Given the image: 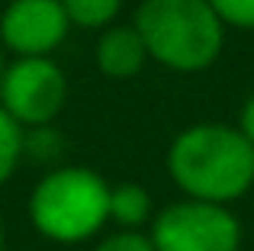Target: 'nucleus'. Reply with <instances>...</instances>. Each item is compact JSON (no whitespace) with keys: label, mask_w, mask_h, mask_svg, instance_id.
Returning a JSON list of instances; mask_svg holds the SVG:
<instances>
[{"label":"nucleus","mask_w":254,"mask_h":251,"mask_svg":"<svg viewBox=\"0 0 254 251\" xmlns=\"http://www.w3.org/2000/svg\"><path fill=\"white\" fill-rule=\"evenodd\" d=\"M62 6L71 23L87 26V29H100V26L116 19L123 0H62Z\"/></svg>","instance_id":"10"},{"label":"nucleus","mask_w":254,"mask_h":251,"mask_svg":"<svg viewBox=\"0 0 254 251\" xmlns=\"http://www.w3.org/2000/svg\"><path fill=\"white\" fill-rule=\"evenodd\" d=\"M93 251H155L148 235L142 232H129V229H119V232L106 235L103 242H100Z\"/></svg>","instance_id":"12"},{"label":"nucleus","mask_w":254,"mask_h":251,"mask_svg":"<svg viewBox=\"0 0 254 251\" xmlns=\"http://www.w3.org/2000/svg\"><path fill=\"white\" fill-rule=\"evenodd\" d=\"M238 129H242V135L254 145V94L248 97V103L242 107V120H238Z\"/></svg>","instance_id":"13"},{"label":"nucleus","mask_w":254,"mask_h":251,"mask_svg":"<svg viewBox=\"0 0 254 251\" xmlns=\"http://www.w3.org/2000/svg\"><path fill=\"white\" fill-rule=\"evenodd\" d=\"M68 29L62 0H13L0 19V42L19 58H45L64 42Z\"/></svg>","instance_id":"6"},{"label":"nucleus","mask_w":254,"mask_h":251,"mask_svg":"<svg viewBox=\"0 0 254 251\" xmlns=\"http://www.w3.org/2000/svg\"><path fill=\"white\" fill-rule=\"evenodd\" d=\"M23 148H26L23 126L0 107V187L13 177L19 158H23Z\"/></svg>","instance_id":"9"},{"label":"nucleus","mask_w":254,"mask_h":251,"mask_svg":"<svg viewBox=\"0 0 254 251\" xmlns=\"http://www.w3.org/2000/svg\"><path fill=\"white\" fill-rule=\"evenodd\" d=\"M168 171L187 200L229 206L254 187V145L235 126L199 123L171 142Z\"/></svg>","instance_id":"1"},{"label":"nucleus","mask_w":254,"mask_h":251,"mask_svg":"<svg viewBox=\"0 0 254 251\" xmlns=\"http://www.w3.org/2000/svg\"><path fill=\"white\" fill-rule=\"evenodd\" d=\"M148 58L151 55L135 26H110L97 39V68L106 77H132Z\"/></svg>","instance_id":"7"},{"label":"nucleus","mask_w":254,"mask_h":251,"mask_svg":"<svg viewBox=\"0 0 254 251\" xmlns=\"http://www.w3.org/2000/svg\"><path fill=\"white\" fill-rule=\"evenodd\" d=\"M222 19L209 0H142L135 29L151 58L174 71H203L222 52Z\"/></svg>","instance_id":"2"},{"label":"nucleus","mask_w":254,"mask_h":251,"mask_svg":"<svg viewBox=\"0 0 254 251\" xmlns=\"http://www.w3.org/2000/svg\"><path fill=\"white\" fill-rule=\"evenodd\" d=\"M3 71H6V64H3V42H0V81H3Z\"/></svg>","instance_id":"14"},{"label":"nucleus","mask_w":254,"mask_h":251,"mask_svg":"<svg viewBox=\"0 0 254 251\" xmlns=\"http://www.w3.org/2000/svg\"><path fill=\"white\" fill-rule=\"evenodd\" d=\"M29 219L52 242H84L110 219V184L90 168H55L32 190Z\"/></svg>","instance_id":"3"},{"label":"nucleus","mask_w":254,"mask_h":251,"mask_svg":"<svg viewBox=\"0 0 254 251\" xmlns=\"http://www.w3.org/2000/svg\"><path fill=\"white\" fill-rule=\"evenodd\" d=\"M216 16L238 29H254V0H209Z\"/></svg>","instance_id":"11"},{"label":"nucleus","mask_w":254,"mask_h":251,"mask_svg":"<svg viewBox=\"0 0 254 251\" xmlns=\"http://www.w3.org/2000/svg\"><path fill=\"white\" fill-rule=\"evenodd\" d=\"M68 84L49 58H16L0 81V107L19 126H45L64 107Z\"/></svg>","instance_id":"5"},{"label":"nucleus","mask_w":254,"mask_h":251,"mask_svg":"<svg viewBox=\"0 0 254 251\" xmlns=\"http://www.w3.org/2000/svg\"><path fill=\"white\" fill-rule=\"evenodd\" d=\"M110 219L119 229L138 232L151 219V193L142 184H116L110 187Z\"/></svg>","instance_id":"8"},{"label":"nucleus","mask_w":254,"mask_h":251,"mask_svg":"<svg viewBox=\"0 0 254 251\" xmlns=\"http://www.w3.org/2000/svg\"><path fill=\"white\" fill-rule=\"evenodd\" d=\"M0 251H3V226H0Z\"/></svg>","instance_id":"15"},{"label":"nucleus","mask_w":254,"mask_h":251,"mask_svg":"<svg viewBox=\"0 0 254 251\" xmlns=\"http://www.w3.org/2000/svg\"><path fill=\"white\" fill-rule=\"evenodd\" d=\"M148 239L155 251H238L242 222L229 206L180 200L158 213Z\"/></svg>","instance_id":"4"}]
</instances>
